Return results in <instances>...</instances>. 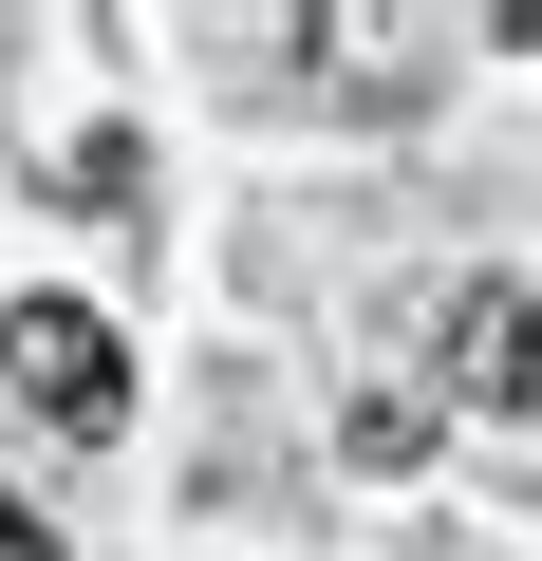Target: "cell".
<instances>
[{
	"label": "cell",
	"mask_w": 542,
	"mask_h": 561,
	"mask_svg": "<svg viewBox=\"0 0 542 561\" xmlns=\"http://www.w3.org/2000/svg\"><path fill=\"white\" fill-rule=\"evenodd\" d=\"M0 393H20L38 431H76V449H113L131 431V337L94 300H0Z\"/></svg>",
	"instance_id": "cell-1"
},
{
	"label": "cell",
	"mask_w": 542,
	"mask_h": 561,
	"mask_svg": "<svg viewBox=\"0 0 542 561\" xmlns=\"http://www.w3.org/2000/svg\"><path fill=\"white\" fill-rule=\"evenodd\" d=\"M430 393L449 412H523L542 393V300H523V280H449V300H430Z\"/></svg>",
	"instance_id": "cell-2"
},
{
	"label": "cell",
	"mask_w": 542,
	"mask_h": 561,
	"mask_svg": "<svg viewBox=\"0 0 542 561\" xmlns=\"http://www.w3.org/2000/svg\"><path fill=\"white\" fill-rule=\"evenodd\" d=\"M0 561H38V505H20V486H0Z\"/></svg>",
	"instance_id": "cell-3"
}]
</instances>
